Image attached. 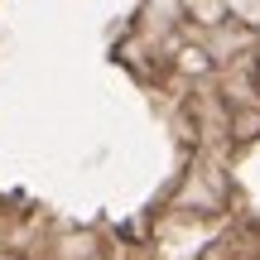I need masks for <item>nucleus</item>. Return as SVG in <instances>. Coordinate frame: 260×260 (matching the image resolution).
<instances>
[]
</instances>
